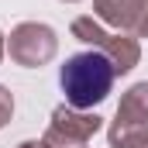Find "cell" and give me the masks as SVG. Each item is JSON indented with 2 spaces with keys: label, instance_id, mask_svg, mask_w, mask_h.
Masks as SVG:
<instances>
[{
  "label": "cell",
  "instance_id": "obj_1",
  "mask_svg": "<svg viewBox=\"0 0 148 148\" xmlns=\"http://www.w3.org/2000/svg\"><path fill=\"white\" fill-rule=\"evenodd\" d=\"M114 66L100 52H76L62 62L59 69V86L66 93V103L76 110H93L97 103H103L114 90Z\"/></svg>",
  "mask_w": 148,
  "mask_h": 148
},
{
  "label": "cell",
  "instance_id": "obj_2",
  "mask_svg": "<svg viewBox=\"0 0 148 148\" xmlns=\"http://www.w3.org/2000/svg\"><path fill=\"white\" fill-rule=\"evenodd\" d=\"M69 31H73V38H79L83 45H90L93 52H100V55L114 66L117 76L131 73V69L141 62V45H138V38L124 35V31H103V24H100L97 17H76L73 24H69Z\"/></svg>",
  "mask_w": 148,
  "mask_h": 148
},
{
  "label": "cell",
  "instance_id": "obj_3",
  "mask_svg": "<svg viewBox=\"0 0 148 148\" xmlns=\"http://www.w3.org/2000/svg\"><path fill=\"white\" fill-rule=\"evenodd\" d=\"M55 52H59V38H55V31L48 24H41V21H24V24H17L10 31V38H7V55L17 66H24V69L48 66L55 59Z\"/></svg>",
  "mask_w": 148,
  "mask_h": 148
},
{
  "label": "cell",
  "instance_id": "obj_4",
  "mask_svg": "<svg viewBox=\"0 0 148 148\" xmlns=\"http://www.w3.org/2000/svg\"><path fill=\"white\" fill-rule=\"evenodd\" d=\"M103 127V117L97 110H76L69 103L55 107L48 131H45V145L48 148H86L90 138Z\"/></svg>",
  "mask_w": 148,
  "mask_h": 148
},
{
  "label": "cell",
  "instance_id": "obj_5",
  "mask_svg": "<svg viewBox=\"0 0 148 148\" xmlns=\"http://www.w3.org/2000/svg\"><path fill=\"white\" fill-rule=\"evenodd\" d=\"M93 17L131 38H148V0H93Z\"/></svg>",
  "mask_w": 148,
  "mask_h": 148
},
{
  "label": "cell",
  "instance_id": "obj_6",
  "mask_svg": "<svg viewBox=\"0 0 148 148\" xmlns=\"http://www.w3.org/2000/svg\"><path fill=\"white\" fill-rule=\"evenodd\" d=\"M114 121H121V124H145L148 127V79L145 83H134V86L121 97Z\"/></svg>",
  "mask_w": 148,
  "mask_h": 148
},
{
  "label": "cell",
  "instance_id": "obj_7",
  "mask_svg": "<svg viewBox=\"0 0 148 148\" xmlns=\"http://www.w3.org/2000/svg\"><path fill=\"white\" fill-rule=\"evenodd\" d=\"M107 141H110V148H148V127L145 124H121V121H110Z\"/></svg>",
  "mask_w": 148,
  "mask_h": 148
},
{
  "label": "cell",
  "instance_id": "obj_8",
  "mask_svg": "<svg viewBox=\"0 0 148 148\" xmlns=\"http://www.w3.org/2000/svg\"><path fill=\"white\" fill-rule=\"evenodd\" d=\"M14 117V93L7 86H0V127H7Z\"/></svg>",
  "mask_w": 148,
  "mask_h": 148
},
{
  "label": "cell",
  "instance_id": "obj_9",
  "mask_svg": "<svg viewBox=\"0 0 148 148\" xmlns=\"http://www.w3.org/2000/svg\"><path fill=\"white\" fill-rule=\"evenodd\" d=\"M17 148H48V145H45V138H41V141H21Z\"/></svg>",
  "mask_w": 148,
  "mask_h": 148
},
{
  "label": "cell",
  "instance_id": "obj_10",
  "mask_svg": "<svg viewBox=\"0 0 148 148\" xmlns=\"http://www.w3.org/2000/svg\"><path fill=\"white\" fill-rule=\"evenodd\" d=\"M3 52H7V41H3V35H0V59H3Z\"/></svg>",
  "mask_w": 148,
  "mask_h": 148
},
{
  "label": "cell",
  "instance_id": "obj_11",
  "mask_svg": "<svg viewBox=\"0 0 148 148\" xmlns=\"http://www.w3.org/2000/svg\"><path fill=\"white\" fill-rule=\"evenodd\" d=\"M66 3H79V0H66Z\"/></svg>",
  "mask_w": 148,
  "mask_h": 148
}]
</instances>
